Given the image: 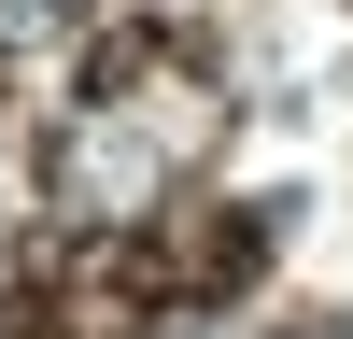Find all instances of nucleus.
I'll return each instance as SVG.
<instances>
[{"label": "nucleus", "mask_w": 353, "mask_h": 339, "mask_svg": "<svg viewBox=\"0 0 353 339\" xmlns=\"http://www.w3.org/2000/svg\"><path fill=\"white\" fill-rule=\"evenodd\" d=\"M141 240H156L170 311H226V297H254V269H269V226H254L241 198H184V212L141 226Z\"/></svg>", "instance_id": "f257e3e1"}, {"label": "nucleus", "mask_w": 353, "mask_h": 339, "mask_svg": "<svg viewBox=\"0 0 353 339\" xmlns=\"http://www.w3.org/2000/svg\"><path fill=\"white\" fill-rule=\"evenodd\" d=\"M170 71H198L184 28H170V14H113L99 43H85V85H71V99H85V113H141Z\"/></svg>", "instance_id": "f03ea898"}, {"label": "nucleus", "mask_w": 353, "mask_h": 339, "mask_svg": "<svg viewBox=\"0 0 353 339\" xmlns=\"http://www.w3.org/2000/svg\"><path fill=\"white\" fill-rule=\"evenodd\" d=\"M14 339H43V325H14Z\"/></svg>", "instance_id": "7ed1b4c3"}]
</instances>
